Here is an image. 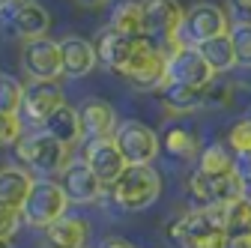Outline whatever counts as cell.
Returning <instances> with one entry per match:
<instances>
[{
	"instance_id": "9",
	"label": "cell",
	"mask_w": 251,
	"mask_h": 248,
	"mask_svg": "<svg viewBox=\"0 0 251 248\" xmlns=\"http://www.w3.org/2000/svg\"><path fill=\"white\" fill-rule=\"evenodd\" d=\"M188 195L198 206H227L230 200L242 198V185L236 174H203L192 171L188 176Z\"/></svg>"
},
{
	"instance_id": "19",
	"label": "cell",
	"mask_w": 251,
	"mask_h": 248,
	"mask_svg": "<svg viewBox=\"0 0 251 248\" xmlns=\"http://www.w3.org/2000/svg\"><path fill=\"white\" fill-rule=\"evenodd\" d=\"M42 132L45 135H51L54 141H60L63 147H75L78 141H81V120H78V108H72V105H63V108H57L45 123H42Z\"/></svg>"
},
{
	"instance_id": "28",
	"label": "cell",
	"mask_w": 251,
	"mask_h": 248,
	"mask_svg": "<svg viewBox=\"0 0 251 248\" xmlns=\"http://www.w3.org/2000/svg\"><path fill=\"white\" fill-rule=\"evenodd\" d=\"M227 36H230L233 54H236V66H242V69H251V18L230 21Z\"/></svg>"
},
{
	"instance_id": "8",
	"label": "cell",
	"mask_w": 251,
	"mask_h": 248,
	"mask_svg": "<svg viewBox=\"0 0 251 248\" xmlns=\"http://www.w3.org/2000/svg\"><path fill=\"white\" fill-rule=\"evenodd\" d=\"M141 9H144V36L152 45H165L176 39L185 18L179 0H141Z\"/></svg>"
},
{
	"instance_id": "5",
	"label": "cell",
	"mask_w": 251,
	"mask_h": 248,
	"mask_svg": "<svg viewBox=\"0 0 251 248\" xmlns=\"http://www.w3.org/2000/svg\"><path fill=\"white\" fill-rule=\"evenodd\" d=\"M66 195H63L60 182L57 179H33V185H30V192L21 203V222L30 224V227H39L45 230L48 224H54L60 215H66Z\"/></svg>"
},
{
	"instance_id": "21",
	"label": "cell",
	"mask_w": 251,
	"mask_h": 248,
	"mask_svg": "<svg viewBox=\"0 0 251 248\" xmlns=\"http://www.w3.org/2000/svg\"><path fill=\"white\" fill-rule=\"evenodd\" d=\"M108 30L123 36H144V9L141 0H120L108 15Z\"/></svg>"
},
{
	"instance_id": "33",
	"label": "cell",
	"mask_w": 251,
	"mask_h": 248,
	"mask_svg": "<svg viewBox=\"0 0 251 248\" xmlns=\"http://www.w3.org/2000/svg\"><path fill=\"white\" fill-rule=\"evenodd\" d=\"M233 174L242 185V192L251 198V152H239V156H233Z\"/></svg>"
},
{
	"instance_id": "37",
	"label": "cell",
	"mask_w": 251,
	"mask_h": 248,
	"mask_svg": "<svg viewBox=\"0 0 251 248\" xmlns=\"http://www.w3.org/2000/svg\"><path fill=\"white\" fill-rule=\"evenodd\" d=\"M227 3H230L236 12H242L245 18H251V0H227Z\"/></svg>"
},
{
	"instance_id": "29",
	"label": "cell",
	"mask_w": 251,
	"mask_h": 248,
	"mask_svg": "<svg viewBox=\"0 0 251 248\" xmlns=\"http://www.w3.org/2000/svg\"><path fill=\"white\" fill-rule=\"evenodd\" d=\"M233 93H236L233 84H227V81H222V78H215L212 84L203 87V102H201V108H212V111L227 108V105L233 102Z\"/></svg>"
},
{
	"instance_id": "2",
	"label": "cell",
	"mask_w": 251,
	"mask_h": 248,
	"mask_svg": "<svg viewBox=\"0 0 251 248\" xmlns=\"http://www.w3.org/2000/svg\"><path fill=\"white\" fill-rule=\"evenodd\" d=\"M162 192V176L150 165H132L120 174L114 185H108V198L123 212H141L150 203H155Z\"/></svg>"
},
{
	"instance_id": "31",
	"label": "cell",
	"mask_w": 251,
	"mask_h": 248,
	"mask_svg": "<svg viewBox=\"0 0 251 248\" xmlns=\"http://www.w3.org/2000/svg\"><path fill=\"white\" fill-rule=\"evenodd\" d=\"M225 147L233 152V156H239V152H251V123H248V120H242V117H239L233 126L227 129Z\"/></svg>"
},
{
	"instance_id": "24",
	"label": "cell",
	"mask_w": 251,
	"mask_h": 248,
	"mask_svg": "<svg viewBox=\"0 0 251 248\" xmlns=\"http://www.w3.org/2000/svg\"><path fill=\"white\" fill-rule=\"evenodd\" d=\"M30 185H33V176H30L24 168H3L0 171V203L21 209Z\"/></svg>"
},
{
	"instance_id": "34",
	"label": "cell",
	"mask_w": 251,
	"mask_h": 248,
	"mask_svg": "<svg viewBox=\"0 0 251 248\" xmlns=\"http://www.w3.org/2000/svg\"><path fill=\"white\" fill-rule=\"evenodd\" d=\"M18 222H21V212L15 206L0 203V239H9L18 230Z\"/></svg>"
},
{
	"instance_id": "35",
	"label": "cell",
	"mask_w": 251,
	"mask_h": 248,
	"mask_svg": "<svg viewBox=\"0 0 251 248\" xmlns=\"http://www.w3.org/2000/svg\"><path fill=\"white\" fill-rule=\"evenodd\" d=\"M225 248H251V233H245V236H227Z\"/></svg>"
},
{
	"instance_id": "23",
	"label": "cell",
	"mask_w": 251,
	"mask_h": 248,
	"mask_svg": "<svg viewBox=\"0 0 251 248\" xmlns=\"http://www.w3.org/2000/svg\"><path fill=\"white\" fill-rule=\"evenodd\" d=\"M159 96H162L165 111H171V114H192V111H198L201 102H203V90L165 81V84L159 87Z\"/></svg>"
},
{
	"instance_id": "27",
	"label": "cell",
	"mask_w": 251,
	"mask_h": 248,
	"mask_svg": "<svg viewBox=\"0 0 251 248\" xmlns=\"http://www.w3.org/2000/svg\"><path fill=\"white\" fill-rule=\"evenodd\" d=\"M203 174H233V152L225 144H206L198 152V168Z\"/></svg>"
},
{
	"instance_id": "12",
	"label": "cell",
	"mask_w": 251,
	"mask_h": 248,
	"mask_svg": "<svg viewBox=\"0 0 251 248\" xmlns=\"http://www.w3.org/2000/svg\"><path fill=\"white\" fill-rule=\"evenodd\" d=\"M21 66L33 81H57L63 75V60H60V45L48 36L24 42L21 48Z\"/></svg>"
},
{
	"instance_id": "17",
	"label": "cell",
	"mask_w": 251,
	"mask_h": 248,
	"mask_svg": "<svg viewBox=\"0 0 251 248\" xmlns=\"http://www.w3.org/2000/svg\"><path fill=\"white\" fill-rule=\"evenodd\" d=\"M57 45H60V60H63V75L84 78V75H90L99 66L90 39H84V36H63Z\"/></svg>"
},
{
	"instance_id": "14",
	"label": "cell",
	"mask_w": 251,
	"mask_h": 248,
	"mask_svg": "<svg viewBox=\"0 0 251 248\" xmlns=\"http://www.w3.org/2000/svg\"><path fill=\"white\" fill-rule=\"evenodd\" d=\"M57 182H60V189H63V195H66L69 203H96L105 195V185L96 179V174L87 168L84 159L69 162L60 171Z\"/></svg>"
},
{
	"instance_id": "7",
	"label": "cell",
	"mask_w": 251,
	"mask_h": 248,
	"mask_svg": "<svg viewBox=\"0 0 251 248\" xmlns=\"http://www.w3.org/2000/svg\"><path fill=\"white\" fill-rule=\"evenodd\" d=\"M230 30V18L222 6L215 3H198L185 12L182 18V27L176 33V42L179 45H201V42H209L215 36H225Z\"/></svg>"
},
{
	"instance_id": "15",
	"label": "cell",
	"mask_w": 251,
	"mask_h": 248,
	"mask_svg": "<svg viewBox=\"0 0 251 248\" xmlns=\"http://www.w3.org/2000/svg\"><path fill=\"white\" fill-rule=\"evenodd\" d=\"M81 159L87 162V168L96 174V179L105 185V189H108V185H114L120 179V174L129 168V165L123 162L120 149H117V144L111 138H105V141H87Z\"/></svg>"
},
{
	"instance_id": "41",
	"label": "cell",
	"mask_w": 251,
	"mask_h": 248,
	"mask_svg": "<svg viewBox=\"0 0 251 248\" xmlns=\"http://www.w3.org/2000/svg\"><path fill=\"white\" fill-rule=\"evenodd\" d=\"M242 120H248V123H251V105L245 108V114H242Z\"/></svg>"
},
{
	"instance_id": "3",
	"label": "cell",
	"mask_w": 251,
	"mask_h": 248,
	"mask_svg": "<svg viewBox=\"0 0 251 248\" xmlns=\"http://www.w3.org/2000/svg\"><path fill=\"white\" fill-rule=\"evenodd\" d=\"M72 149L63 147L60 141H54L51 135H45L42 129L33 135H21V141L15 144V162L21 168H30L48 179V174H60L69 165Z\"/></svg>"
},
{
	"instance_id": "4",
	"label": "cell",
	"mask_w": 251,
	"mask_h": 248,
	"mask_svg": "<svg viewBox=\"0 0 251 248\" xmlns=\"http://www.w3.org/2000/svg\"><path fill=\"white\" fill-rule=\"evenodd\" d=\"M152 48V42L147 36H123V33H114V30H102V33L96 36V42H93V51H96V60L102 66H108L114 75H129L138 60Z\"/></svg>"
},
{
	"instance_id": "6",
	"label": "cell",
	"mask_w": 251,
	"mask_h": 248,
	"mask_svg": "<svg viewBox=\"0 0 251 248\" xmlns=\"http://www.w3.org/2000/svg\"><path fill=\"white\" fill-rule=\"evenodd\" d=\"M120 149V156L126 165H152V159L159 156V135H155L147 123L141 120H126L117 126L114 138H111Z\"/></svg>"
},
{
	"instance_id": "11",
	"label": "cell",
	"mask_w": 251,
	"mask_h": 248,
	"mask_svg": "<svg viewBox=\"0 0 251 248\" xmlns=\"http://www.w3.org/2000/svg\"><path fill=\"white\" fill-rule=\"evenodd\" d=\"M165 78L171 84H185V87H198L203 90L206 84H212L218 75H212V69L203 63V57L198 54L195 45H179L165 66Z\"/></svg>"
},
{
	"instance_id": "30",
	"label": "cell",
	"mask_w": 251,
	"mask_h": 248,
	"mask_svg": "<svg viewBox=\"0 0 251 248\" xmlns=\"http://www.w3.org/2000/svg\"><path fill=\"white\" fill-rule=\"evenodd\" d=\"M21 96H24V87L12 75H0V114H18Z\"/></svg>"
},
{
	"instance_id": "18",
	"label": "cell",
	"mask_w": 251,
	"mask_h": 248,
	"mask_svg": "<svg viewBox=\"0 0 251 248\" xmlns=\"http://www.w3.org/2000/svg\"><path fill=\"white\" fill-rule=\"evenodd\" d=\"M90 239V222L78 215H60L54 224L45 227V245L42 248H87Z\"/></svg>"
},
{
	"instance_id": "25",
	"label": "cell",
	"mask_w": 251,
	"mask_h": 248,
	"mask_svg": "<svg viewBox=\"0 0 251 248\" xmlns=\"http://www.w3.org/2000/svg\"><path fill=\"white\" fill-rule=\"evenodd\" d=\"M159 147H165L168 156H174L179 162H188V159L198 156V135L188 129V126H171L159 138Z\"/></svg>"
},
{
	"instance_id": "38",
	"label": "cell",
	"mask_w": 251,
	"mask_h": 248,
	"mask_svg": "<svg viewBox=\"0 0 251 248\" xmlns=\"http://www.w3.org/2000/svg\"><path fill=\"white\" fill-rule=\"evenodd\" d=\"M78 3L84 6V9H99V6H105L108 0H78Z\"/></svg>"
},
{
	"instance_id": "39",
	"label": "cell",
	"mask_w": 251,
	"mask_h": 248,
	"mask_svg": "<svg viewBox=\"0 0 251 248\" xmlns=\"http://www.w3.org/2000/svg\"><path fill=\"white\" fill-rule=\"evenodd\" d=\"M18 3V0H0V12H6V9H12Z\"/></svg>"
},
{
	"instance_id": "40",
	"label": "cell",
	"mask_w": 251,
	"mask_h": 248,
	"mask_svg": "<svg viewBox=\"0 0 251 248\" xmlns=\"http://www.w3.org/2000/svg\"><path fill=\"white\" fill-rule=\"evenodd\" d=\"M0 248H15V245H12L9 239H0Z\"/></svg>"
},
{
	"instance_id": "22",
	"label": "cell",
	"mask_w": 251,
	"mask_h": 248,
	"mask_svg": "<svg viewBox=\"0 0 251 248\" xmlns=\"http://www.w3.org/2000/svg\"><path fill=\"white\" fill-rule=\"evenodd\" d=\"M198 54L203 57V63L212 69V75H225V72H233L236 69V54H233V45H230V36H215L209 42H201L195 45Z\"/></svg>"
},
{
	"instance_id": "36",
	"label": "cell",
	"mask_w": 251,
	"mask_h": 248,
	"mask_svg": "<svg viewBox=\"0 0 251 248\" xmlns=\"http://www.w3.org/2000/svg\"><path fill=\"white\" fill-rule=\"evenodd\" d=\"M99 248H138V245H132L129 239H123V236H108Z\"/></svg>"
},
{
	"instance_id": "1",
	"label": "cell",
	"mask_w": 251,
	"mask_h": 248,
	"mask_svg": "<svg viewBox=\"0 0 251 248\" xmlns=\"http://www.w3.org/2000/svg\"><path fill=\"white\" fill-rule=\"evenodd\" d=\"M176 248H225V206H195L168 224Z\"/></svg>"
},
{
	"instance_id": "13",
	"label": "cell",
	"mask_w": 251,
	"mask_h": 248,
	"mask_svg": "<svg viewBox=\"0 0 251 248\" xmlns=\"http://www.w3.org/2000/svg\"><path fill=\"white\" fill-rule=\"evenodd\" d=\"M6 15V30L12 36L24 39V42H33L48 36V27H51V15L42 3L36 0H18L12 9L3 12Z\"/></svg>"
},
{
	"instance_id": "10",
	"label": "cell",
	"mask_w": 251,
	"mask_h": 248,
	"mask_svg": "<svg viewBox=\"0 0 251 248\" xmlns=\"http://www.w3.org/2000/svg\"><path fill=\"white\" fill-rule=\"evenodd\" d=\"M66 105V96H63V87L57 81H30L24 87V96H21V111L18 117L27 120V123H42L57 111Z\"/></svg>"
},
{
	"instance_id": "32",
	"label": "cell",
	"mask_w": 251,
	"mask_h": 248,
	"mask_svg": "<svg viewBox=\"0 0 251 248\" xmlns=\"http://www.w3.org/2000/svg\"><path fill=\"white\" fill-rule=\"evenodd\" d=\"M24 123L18 114H0V147H15L21 141Z\"/></svg>"
},
{
	"instance_id": "16",
	"label": "cell",
	"mask_w": 251,
	"mask_h": 248,
	"mask_svg": "<svg viewBox=\"0 0 251 248\" xmlns=\"http://www.w3.org/2000/svg\"><path fill=\"white\" fill-rule=\"evenodd\" d=\"M81 120V141H105L117 132V111L105 99H87L78 108Z\"/></svg>"
},
{
	"instance_id": "26",
	"label": "cell",
	"mask_w": 251,
	"mask_h": 248,
	"mask_svg": "<svg viewBox=\"0 0 251 248\" xmlns=\"http://www.w3.org/2000/svg\"><path fill=\"white\" fill-rule=\"evenodd\" d=\"M251 233V198L242 195L225 206V236H245Z\"/></svg>"
},
{
	"instance_id": "20",
	"label": "cell",
	"mask_w": 251,
	"mask_h": 248,
	"mask_svg": "<svg viewBox=\"0 0 251 248\" xmlns=\"http://www.w3.org/2000/svg\"><path fill=\"white\" fill-rule=\"evenodd\" d=\"M165 66H168V57L159 51V48H150L141 60H138V66L126 75L135 87H141V90H155V87H162L168 78H165Z\"/></svg>"
}]
</instances>
